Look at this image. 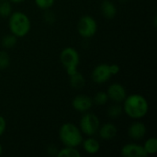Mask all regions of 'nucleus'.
Listing matches in <instances>:
<instances>
[{
    "instance_id": "2",
    "label": "nucleus",
    "mask_w": 157,
    "mask_h": 157,
    "mask_svg": "<svg viewBox=\"0 0 157 157\" xmlns=\"http://www.w3.org/2000/svg\"><path fill=\"white\" fill-rule=\"evenodd\" d=\"M59 139L63 146L78 147L81 145L84 136L78 126L71 122H66L59 129Z\"/></svg>"
},
{
    "instance_id": "17",
    "label": "nucleus",
    "mask_w": 157,
    "mask_h": 157,
    "mask_svg": "<svg viewBox=\"0 0 157 157\" xmlns=\"http://www.w3.org/2000/svg\"><path fill=\"white\" fill-rule=\"evenodd\" d=\"M17 37L15 36L14 34H12L11 32L9 34L5 35L2 40H1V45L5 48V49H12L16 46V44L17 43Z\"/></svg>"
},
{
    "instance_id": "9",
    "label": "nucleus",
    "mask_w": 157,
    "mask_h": 157,
    "mask_svg": "<svg viewBox=\"0 0 157 157\" xmlns=\"http://www.w3.org/2000/svg\"><path fill=\"white\" fill-rule=\"evenodd\" d=\"M93 100L92 98H90L87 95L80 94L75 96L72 100V107L73 109L80 113H85L86 111H89L91 108L93 107Z\"/></svg>"
},
{
    "instance_id": "1",
    "label": "nucleus",
    "mask_w": 157,
    "mask_h": 157,
    "mask_svg": "<svg viewBox=\"0 0 157 157\" xmlns=\"http://www.w3.org/2000/svg\"><path fill=\"white\" fill-rule=\"evenodd\" d=\"M122 103L123 112L133 120L143 119L149 111L147 99L140 94H132L127 96Z\"/></svg>"
},
{
    "instance_id": "6",
    "label": "nucleus",
    "mask_w": 157,
    "mask_h": 157,
    "mask_svg": "<svg viewBox=\"0 0 157 157\" xmlns=\"http://www.w3.org/2000/svg\"><path fill=\"white\" fill-rule=\"evenodd\" d=\"M78 34L84 39L92 38L98 31L97 20L89 15L82 16L76 25Z\"/></svg>"
},
{
    "instance_id": "25",
    "label": "nucleus",
    "mask_w": 157,
    "mask_h": 157,
    "mask_svg": "<svg viewBox=\"0 0 157 157\" xmlns=\"http://www.w3.org/2000/svg\"><path fill=\"white\" fill-rule=\"evenodd\" d=\"M6 119L0 115V136H2L5 132H6Z\"/></svg>"
},
{
    "instance_id": "22",
    "label": "nucleus",
    "mask_w": 157,
    "mask_h": 157,
    "mask_svg": "<svg viewBox=\"0 0 157 157\" xmlns=\"http://www.w3.org/2000/svg\"><path fill=\"white\" fill-rule=\"evenodd\" d=\"M10 65V56L9 54L2 50L0 51V70H5Z\"/></svg>"
},
{
    "instance_id": "21",
    "label": "nucleus",
    "mask_w": 157,
    "mask_h": 157,
    "mask_svg": "<svg viewBox=\"0 0 157 157\" xmlns=\"http://www.w3.org/2000/svg\"><path fill=\"white\" fill-rule=\"evenodd\" d=\"M12 13V6L9 0H0V17H8Z\"/></svg>"
},
{
    "instance_id": "18",
    "label": "nucleus",
    "mask_w": 157,
    "mask_h": 157,
    "mask_svg": "<svg viewBox=\"0 0 157 157\" xmlns=\"http://www.w3.org/2000/svg\"><path fill=\"white\" fill-rule=\"evenodd\" d=\"M147 155H155L157 152V139L155 137H150L143 145Z\"/></svg>"
},
{
    "instance_id": "15",
    "label": "nucleus",
    "mask_w": 157,
    "mask_h": 157,
    "mask_svg": "<svg viewBox=\"0 0 157 157\" xmlns=\"http://www.w3.org/2000/svg\"><path fill=\"white\" fill-rule=\"evenodd\" d=\"M69 84L74 89H82L86 85V79L84 75L78 71L69 75Z\"/></svg>"
},
{
    "instance_id": "28",
    "label": "nucleus",
    "mask_w": 157,
    "mask_h": 157,
    "mask_svg": "<svg viewBox=\"0 0 157 157\" xmlns=\"http://www.w3.org/2000/svg\"><path fill=\"white\" fill-rule=\"evenodd\" d=\"M2 154H3V146L0 144V155H1Z\"/></svg>"
},
{
    "instance_id": "8",
    "label": "nucleus",
    "mask_w": 157,
    "mask_h": 157,
    "mask_svg": "<svg viewBox=\"0 0 157 157\" xmlns=\"http://www.w3.org/2000/svg\"><path fill=\"white\" fill-rule=\"evenodd\" d=\"M106 92L108 94L109 100H111L114 103H122L128 96L126 88L120 83L111 84Z\"/></svg>"
},
{
    "instance_id": "19",
    "label": "nucleus",
    "mask_w": 157,
    "mask_h": 157,
    "mask_svg": "<svg viewBox=\"0 0 157 157\" xmlns=\"http://www.w3.org/2000/svg\"><path fill=\"white\" fill-rule=\"evenodd\" d=\"M93 104L97 106H104L109 102V97L107 92L105 91H99L95 94V96L92 98Z\"/></svg>"
},
{
    "instance_id": "24",
    "label": "nucleus",
    "mask_w": 157,
    "mask_h": 157,
    "mask_svg": "<svg viewBox=\"0 0 157 157\" xmlns=\"http://www.w3.org/2000/svg\"><path fill=\"white\" fill-rule=\"evenodd\" d=\"M45 11H46V12H45V14H44V19H45V21H46L47 23L52 24V23L54 22V20H55V16H54V14H53L52 12L49 11V9H47V10H45Z\"/></svg>"
},
{
    "instance_id": "29",
    "label": "nucleus",
    "mask_w": 157,
    "mask_h": 157,
    "mask_svg": "<svg viewBox=\"0 0 157 157\" xmlns=\"http://www.w3.org/2000/svg\"><path fill=\"white\" fill-rule=\"evenodd\" d=\"M121 2H125L126 0H121Z\"/></svg>"
},
{
    "instance_id": "12",
    "label": "nucleus",
    "mask_w": 157,
    "mask_h": 157,
    "mask_svg": "<svg viewBox=\"0 0 157 157\" xmlns=\"http://www.w3.org/2000/svg\"><path fill=\"white\" fill-rule=\"evenodd\" d=\"M117 132H118V129L116 125L111 122H107L103 124L102 126L99 127L98 132L99 137L105 141H109L115 138L117 135Z\"/></svg>"
},
{
    "instance_id": "16",
    "label": "nucleus",
    "mask_w": 157,
    "mask_h": 157,
    "mask_svg": "<svg viewBox=\"0 0 157 157\" xmlns=\"http://www.w3.org/2000/svg\"><path fill=\"white\" fill-rule=\"evenodd\" d=\"M57 157H80L81 154L76 149V147H69L64 146L63 148L58 150V153L56 155Z\"/></svg>"
},
{
    "instance_id": "7",
    "label": "nucleus",
    "mask_w": 157,
    "mask_h": 157,
    "mask_svg": "<svg viewBox=\"0 0 157 157\" xmlns=\"http://www.w3.org/2000/svg\"><path fill=\"white\" fill-rule=\"evenodd\" d=\"M112 75L109 70V63H100L97 65L91 74V77L94 83L101 85L106 82H108L111 78Z\"/></svg>"
},
{
    "instance_id": "20",
    "label": "nucleus",
    "mask_w": 157,
    "mask_h": 157,
    "mask_svg": "<svg viewBox=\"0 0 157 157\" xmlns=\"http://www.w3.org/2000/svg\"><path fill=\"white\" fill-rule=\"evenodd\" d=\"M123 113L122 106L120 105V103H114L113 105L109 106L108 109V116L110 119H117Z\"/></svg>"
},
{
    "instance_id": "3",
    "label": "nucleus",
    "mask_w": 157,
    "mask_h": 157,
    "mask_svg": "<svg viewBox=\"0 0 157 157\" xmlns=\"http://www.w3.org/2000/svg\"><path fill=\"white\" fill-rule=\"evenodd\" d=\"M8 17V28L12 34L17 38H22L29 32L31 22L28 15L20 11H16L12 12Z\"/></svg>"
},
{
    "instance_id": "14",
    "label": "nucleus",
    "mask_w": 157,
    "mask_h": 157,
    "mask_svg": "<svg viewBox=\"0 0 157 157\" xmlns=\"http://www.w3.org/2000/svg\"><path fill=\"white\" fill-rule=\"evenodd\" d=\"M101 14L106 19H113L118 12L116 5L110 0H104L100 6Z\"/></svg>"
},
{
    "instance_id": "26",
    "label": "nucleus",
    "mask_w": 157,
    "mask_h": 157,
    "mask_svg": "<svg viewBox=\"0 0 157 157\" xmlns=\"http://www.w3.org/2000/svg\"><path fill=\"white\" fill-rule=\"evenodd\" d=\"M109 70H110V73L112 75H116L120 73L121 67L116 63H112V64H109Z\"/></svg>"
},
{
    "instance_id": "5",
    "label": "nucleus",
    "mask_w": 157,
    "mask_h": 157,
    "mask_svg": "<svg viewBox=\"0 0 157 157\" xmlns=\"http://www.w3.org/2000/svg\"><path fill=\"white\" fill-rule=\"evenodd\" d=\"M100 127L99 118L90 111H86L83 113L81 119L79 121V129L82 132L83 135L94 136L98 133V129Z\"/></svg>"
},
{
    "instance_id": "4",
    "label": "nucleus",
    "mask_w": 157,
    "mask_h": 157,
    "mask_svg": "<svg viewBox=\"0 0 157 157\" xmlns=\"http://www.w3.org/2000/svg\"><path fill=\"white\" fill-rule=\"evenodd\" d=\"M60 62L69 76L77 72L78 65L80 63L79 53L73 47H65L60 53Z\"/></svg>"
},
{
    "instance_id": "13",
    "label": "nucleus",
    "mask_w": 157,
    "mask_h": 157,
    "mask_svg": "<svg viewBox=\"0 0 157 157\" xmlns=\"http://www.w3.org/2000/svg\"><path fill=\"white\" fill-rule=\"evenodd\" d=\"M81 145L83 146L84 151L88 155H96L100 150L99 142L93 136H88L86 139L83 140Z\"/></svg>"
},
{
    "instance_id": "23",
    "label": "nucleus",
    "mask_w": 157,
    "mask_h": 157,
    "mask_svg": "<svg viewBox=\"0 0 157 157\" xmlns=\"http://www.w3.org/2000/svg\"><path fill=\"white\" fill-rule=\"evenodd\" d=\"M34 2L37 7H39L40 9L47 10L54 5L55 0H34Z\"/></svg>"
},
{
    "instance_id": "27",
    "label": "nucleus",
    "mask_w": 157,
    "mask_h": 157,
    "mask_svg": "<svg viewBox=\"0 0 157 157\" xmlns=\"http://www.w3.org/2000/svg\"><path fill=\"white\" fill-rule=\"evenodd\" d=\"M9 1L11 3H14V4H20V3H23L26 0H9Z\"/></svg>"
},
{
    "instance_id": "11",
    "label": "nucleus",
    "mask_w": 157,
    "mask_h": 157,
    "mask_svg": "<svg viewBox=\"0 0 157 157\" xmlns=\"http://www.w3.org/2000/svg\"><path fill=\"white\" fill-rule=\"evenodd\" d=\"M147 129L144 122L134 121L128 128V135L133 141H140L146 135Z\"/></svg>"
},
{
    "instance_id": "10",
    "label": "nucleus",
    "mask_w": 157,
    "mask_h": 157,
    "mask_svg": "<svg viewBox=\"0 0 157 157\" xmlns=\"http://www.w3.org/2000/svg\"><path fill=\"white\" fill-rule=\"evenodd\" d=\"M121 155L124 157H146L148 156L145 153L144 146L135 143H130L123 145L121 148Z\"/></svg>"
}]
</instances>
